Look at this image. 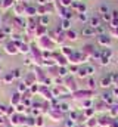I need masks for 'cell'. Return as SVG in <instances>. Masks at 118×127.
<instances>
[{
  "instance_id": "6da1fadb",
  "label": "cell",
  "mask_w": 118,
  "mask_h": 127,
  "mask_svg": "<svg viewBox=\"0 0 118 127\" xmlns=\"http://www.w3.org/2000/svg\"><path fill=\"white\" fill-rule=\"evenodd\" d=\"M100 83H102V86H103V87H108V86H109V83H111V80H109V78H102V81H100Z\"/></svg>"
},
{
  "instance_id": "3957f363",
  "label": "cell",
  "mask_w": 118,
  "mask_h": 127,
  "mask_svg": "<svg viewBox=\"0 0 118 127\" xmlns=\"http://www.w3.org/2000/svg\"><path fill=\"white\" fill-rule=\"evenodd\" d=\"M88 84H90V87H93V86H94V81L90 78V80H88Z\"/></svg>"
},
{
  "instance_id": "7a4b0ae2",
  "label": "cell",
  "mask_w": 118,
  "mask_h": 127,
  "mask_svg": "<svg viewBox=\"0 0 118 127\" xmlns=\"http://www.w3.org/2000/svg\"><path fill=\"white\" fill-rule=\"evenodd\" d=\"M68 38H72V40H74V38H75V32L69 31V32H68Z\"/></svg>"
}]
</instances>
